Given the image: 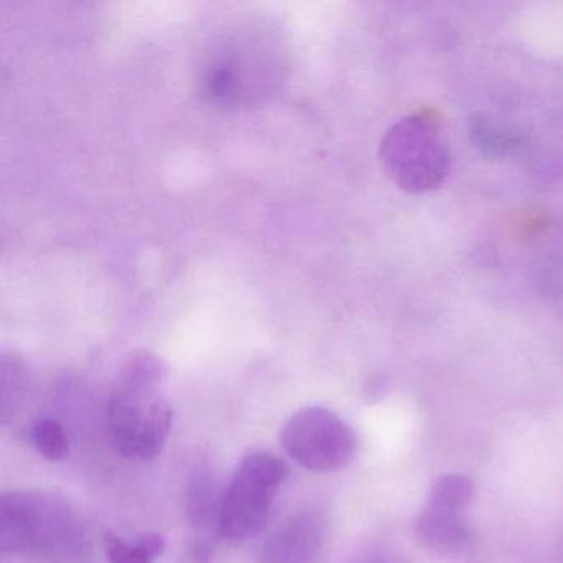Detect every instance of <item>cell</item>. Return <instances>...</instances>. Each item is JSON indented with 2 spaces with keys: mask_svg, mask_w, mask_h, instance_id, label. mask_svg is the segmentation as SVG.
<instances>
[{
  "mask_svg": "<svg viewBox=\"0 0 563 563\" xmlns=\"http://www.w3.org/2000/svg\"><path fill=\"white\" fill-rule=\"evenodd\" d=\"M167 368L147 351L124 364L108 407L111 440L130 460L159 456L173 428V407L164 395Z\"/></svg>",
  "mask_w": 563,
  "mask_h": 563,
  "instance_id": "obj_1",
  "label": "cell"
},
{
  "mask_svg": "<svg viewBox=\"0 0 563 563\" xmlns=\"http://www.w3.org/2000/svg\"><path fill=\"white\" fill-rule=\"evenodd\" d=\"M84 533L80 516L60 497L32 490H11L0 497L4 553H65L81 545Z\"/></svg>",
  "mask_w": 563,
  "mask_h": 563,
  "instance_id": "obj_2",
  "label": "cell"
},
{
  "mask_svg": "<svg viewBox=\"0 0 563 563\" xmlns=\"http://www.w3.org/2000/svg\"><path fill=\"white\" fill-rule=\"evenodd\" d=\"M378 157L388 177L410 194L438 189L450 173V154L440 126L423 114L394 124L382 140Z\"/></svg>",
  "mask_w": 563,
  "mask_h": 563,
  "instance_id": "obj_3",
  "label": "cell"
},
{
  "mask_svg": "<svg viewBox=\"0 0 563 563\" xmlns=\"http://www.w3.org/2000/svg\"><path fill=\"white\" fill-rule=\"evenodd\" d=\"M288 473V464L276 454H246L223 493L217 523L220 533L229 540H246L262 532Z\"/></svg>",
  "mask_w": 563,
  "mask_h": 563,
  "instance_id": "obj_4",
  "label": "cell"
},
{
  "mask_svg": "<svg viewBox=\"0 0 563 563\" xmlns=\"http://www.w3.org/2000/svg\"><path fill=\"white\" fill-rule=\"evenodd\" d=\"M279 440L285 453L312 473L342 470L357 448L352 428L324 407H306L292 413L282 428Z\"/></svg>",
  "mask_w": 563,
  "mask_h": 563,
  "instance_id": "obj_5",
  "label": "cell"
},
{
  "mask_svg": "<svg viewBox=\"0 0 563 563\" xmlns=\"http://www.w3.org/2000/svg\"><path fill=\"white\" fill-rule=\"evenodd\" d=\"M278 64H272L263 48L249 42L230 45L213 55L202 77V90L213 103L222 107L252 103L263 97L276 80Z\"/></svg>",
  "mask_w": 563,
  "mask_h": 563,
  "instance_id": "obj_6",
  "label": "cell"
},
{
  "mask_svg": "<svg viewBox=\"0 0 563 563\" xmlns=\"http://www.w3.org/2000/svg\"><path fill=\"white\" fill-rule=\"evenodd\" d=\"M324 539V519L316 510H298L268 537L263 545L262 562L316 563Z\"/></svg>",
  "mask_w": 563,
  "mask_h": 563,
  "instance_id": "obj_7",
  "label": "cell"
},
{
  "mask_svg": "<svg viewBox=\"0 0 563 563\" xmlns=\"http://www.w3.org/2000/svg\"><path fill=\"white\" fill-rule=\"evenodd\" d=\"M417 530L423 542L440 552H456L470 539L463 512L427 506L418 517Z\"/></svg>",
  "mask_w": 563,
  "mask_h": 563,
  "instance_id": "obj_8",
  "label": "cell"
},
{
  "mask_svg": "<svg viewBox=\"0 0 563 563\" xmlns=\"http://www.w3.org/2000/svg\"><path fill=\"white\" fill-rule=\"evenodd\" d=\"M108 563H154L166 552L161 533H144L136 542H128L117 533H104Z\"/></svg>",
  "mask_w": 563,
  "mask_h": 563,
  "instance_id": "obj_9",
  "label": "cell"
},
{
  "mask_svg": "<svg viewBox=\"0 0 563 563\" xmlns=\"http://www.w3.org/2000/svg\"><path fill=\"white\" fill-rule=\"evenodd\" d=\"M0 417L2 423L12 420L24 400L25 391H27V371H25L24 362L19 357L2 358V377H0Z\"/></svg>",
  "mask_w": 563,
  "mask_h": 563,
  "instance_id": "obj_10",
  "label": "cell"
},
{
  "mask_svg": "<svg viewBox=\"0 0 563 563\" xmlns=\"http://www.w3.org/2000/svg\"><path fill=\"white\" fill-rule=\"evenodd\" d=\"M220 503H222V497L217 499L216 483L209 474H197L190 481L187 510H189L190 520L194 523L207 526L212 520L219 523Z\"/></svg>",
  "mask_w": 563,
  "mask_h": 563,
  "instance_id": "obj_11",
  "label": "cell"
},
{
  "mask_svg": "<svg viewBox=\"0 0 563 563\" xmlns=\"http://www.w3.org/2000/svg\"><path fill=\"white\" fill-rule=\"evenodd\" d=\"M473 494L474 486L470 477L461 476V474H450V476L441 477L434 484L430 497H428L427 506L463 512L470 506Z\"/></svg>",
  "mask_w": 563,
  "mask_h": 563,
  "instance_id": "obj_12",
  "label": "cell"
},
{
  "mask_svg": "<svg viewBox=\"0 0 563 563\" xmlns=\"http://www.w3.org/2000/svg\"><path fill=\"white\" fill-rule=\"evenodd\" d=\"M31 441L35 450L48 461H64L70 451L67 433L54 418L35 421L31 428Z\"/></svg>",
  "mask_w": 563,
  "mask_h": 563,
  "instance_id": "obj_13",
  "label": "cell"
},
{
  "mask_svg": "<svg viewBox=\"0 0 563 563\" xmlns=\"http://www.w3.org/2000/svg\"><path fill=\"white\" fill-rule=\"evenodd\" d=\"M471 137L484 153L499 156L506 153L510 141L484 117L471 118Z\"/></svg>",
  "mask_w": 563,
  "mask_h": 563,
  "instance_id": "obj_14",
  "label": "cell"
}]
</instances>
